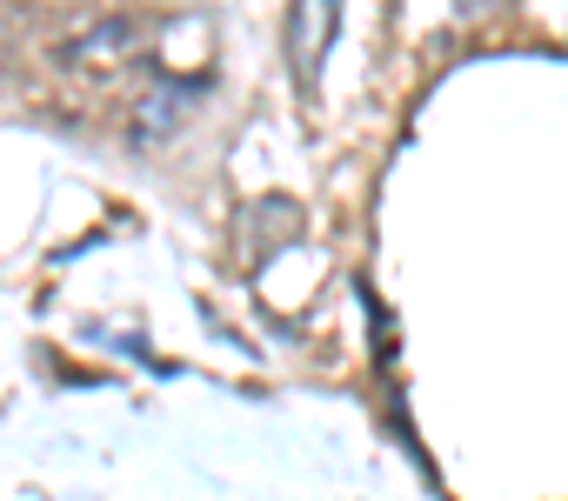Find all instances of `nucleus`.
Returning a JSON list of instances; mask_svg holds the SVG:
<instances>
[{
  "instance_id": "obj_1",
  "label": "nucleus",
  "mask_w": 568,
  "mask_h": 501,
  "mask_svg": "<svg viewBox=\"0 0 568 501\" xmlns=\"http://www.w3.org/2000/svg\"><path fill=\"white\" fill-rule=\"evenodd\" d=\"M187 108H194V81H154L134 108V147H161L187 127Z\"/></svg>"
},
{
  "instance_id": "obj_2",
  "label": "nucleus",
  "mask_w": 568,
  "mask_h": 501,
  "mask_svg": "<svg viewBox=\"0 0 568 501\" xmlns=\"http://www.w3.org/2000/svg\"><path fill=\"white\" fill-rule=\"evenodd\" d=\"M335 8H322V0H315V8H295L288 14V54H295V68H302V81H315L322 74V48L335 41Z\"/></svg>"
},
{
  "instance_id": "obj_3",
  "label": "nucleus",
  "mask_w": 568,
  "mask_h": 501,
  "mask_svg": "<svg viewBox=\"0 0 568 501\" xmlns=\"http://www.w3.org/2000/svg\"><path fill=\"white\" fill-rule=\"evenodd\" d=\"M141 34H148L141 21H128V14H108L101 28H88V34H81V41H68L61 54H68L74 68H94V61H101V68H114V61H121V54H128Z\"/></svg>"
}]
</instances>
